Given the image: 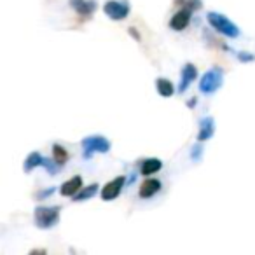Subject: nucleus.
Wrapping results in <instances>:
<instances>
[{
    "instance_id": "f257e3e1",
    "label": "nucleus",
    "mask_w": 255,
    "mask_h": 255,
    "mask_svg": "<svg viewBox=\"0 0 255 255\" xmlns=\"http://www.w3.org/2000/svg\"><path fill=\"white\" fill-rule=\"evenodd\" d=\"M206 21H208V25L212 26L217 33L227 37V39H238V37L241 35L240 26L234 25V23L231 21L226 14H222V12L210 11L208 14H206Z\"/></svg>"
},
{
    "instance_id": "f03ea898",
    "label": "nucleus",
    "mask_w": 255,
    "mask_h": 255,
    "mask_svg": "<svg viewBox=\"0 0 255 255\" xmlns=\"http://www.w3.org/2000/svg\"><path fill=\"white\" fill-rule=\"evenodd\" d=\"M61 215V206H46L39 205L33 210V222L39 229H53L54 226H58Z\"/></svg>"
},
{
    "instance_id": "7ed1b4c3",
    "label": "nucleus",
    "mask_w": 255,
    "mask_h": 255,
    "mask_svg": "<svg viewBox=\"0 0 255 255\" xmlns=\"http://www.w3.org/2000/svg\"><path fill=\"white\" fill-rule=\"evenodd\" d=\"M81 147H82V157L84 159H91L93 154H107L112 149V143L107 136L103 135H89L86 138L81 140Z\"/></svg>"
},
{
    "instance_id": "20e7f679",
    "label": "nucleus",
    "mask_w": 255,
    "mask_h": 255,
    "mask_svg": "<svg viewBox=\"0 0 255 255\" xmlns=\"http://www.w3.org/2000/svg\"><path fill=\"white\" fill-rule=\"evenodd\" d=\"M224 84V70L220 67H212L210 70H206V74H203V77L199 79V93L201 95H213L217 93Z\"/></svg>"
},
{
    "instance_id": "39448f33",
    "label": "nucleus",
    "mask_w": 255,
    "mask_h": 255,
    "mask_svg": "<svg viewBox=\"0 0 255 255\" xmlns=\"http://www.w3.org/2000/svg\"><path fill=\"white\" fill-rule=\"evenodd\" d=\"M131 5L128 0H107L103 4V12L107 18H110L112 21H123L129 16Z\"/></svg>"
},
{
    "instance_id": "423d86ee",
    "label": "nucleus",
    "mask_w": 255,
    "mask_h": 255,
    "mask_svg": "<svg viewBox=\"0 0 255 255\" xmlns=\"http://www.w3.org/2000/svg\"><path fill=\"white\" fill-rule=\"evenodd\" d=\"M126 185H128V178L124 177V175H119V177L112 178V180H109L103 185L100 196H102L103 201H114V199L123 192V189L126 187Z\"/></svg>"
},
{
    "instance_id": "0eeeda50",
    "label": "nucleus",
    "mask_w": 255,
    "mask_h": 255,
    "mask_svg": "<svg viewBox=\"0 0 255 255\" xmlns=\"http://www.w3.org/2000/svg\"><path fill=\"white\" fill-rule=\"evenodd\" d=\"M192 12L194 11H191L189 7L178 9V11L173 14V18L170 19V28L175 30V32H184V30L189 26V23H191Z\"/></svg>"
},
{
    "instance_id": "6e6552de",
    "label": "nucleus",
    "mask_w": 255,
    "mask_h": 255,
    "mask_svg": "<svg viewBox=\"0 0 255 255\" xmlns=\"http://www.w3.org/2000/svg\"><path fill=\"white\" fill-rule=\"evenodd\" d=\"M198 77V67L194 63H185L182 67V72H180V84H178V93H185L189 89V86L196 81Z\"/></svg>"
},
{
    "instance_id": "1a4fd4ad",
    "label": "nucleus",
    "mask_w": 255,
    "mask_h": 255,
    "mask_svg": "<svg viewBox=\"0 0 255 255\" xmlns=\"http://www.w3.org/2000/svg\"><path fill=\"white\" fill-rule=\"evenodd\" d=\"M70 7L77 12L79 18H91L96 11V2L95 0H68Z\"/></svg>"
},
{
    "instance_id": "9d476101",
    "label": "nucleus",
    "mask_w": 255,
    "mask_h": 255,
    "mask_svg": "<svg viewBox=\"0 0 255 255\" xmlns=\"http://www.w3.org/2000/svg\"><path fill=\"white\" fill-rule=\"evenodd\" d=\"M82 187H84L82 177H81V175H75V177L68 178V180H65L63 184H61L60 194L63 196V198H74V196L77 194Z\"/></svg>"
},
{
    "instance_id": "9b49d317",
    "label": "nucleus",
    "mask_w": 255,
    "mask_h": 255,
    "mask_svg": "<svg viewBox=\"0 0 255 255\" xmlns=\"http://www.w3.org/2000/svg\"><path fill=\"white\" fill-rule=\"evenodd\" d=\"M215 135V119L212 116H206L199 121V129H198V136L196 138L199 142H208L212 136Z\"/></svg>"
},
{
    "instance_id": "f8f14e48",
    "label": "nucleus",
    "mask_w": 255,
    "mask_h": 255,
    "mask_svg": "<svg viewBox=\"0 0 255 255\" xmlns=\"http://www.w3.org/2000/svg\"><path fill=\"white\" fill-rule=\"evenodd\" d=\"M161 191V182L157 178H152V177H147L145 180L140 184L138 187V196L142 199H149L152 196H156L157 192Z\"/></svg>"
},
{
    "instance_id": "ddd939ff",
    "label": "nucleus",
    "mask_w": 255,
    "mask_h": 255,
    "mask_svg": "<svg viewBox=\"0 0 255 255\" xmlns=\"http://www.w3.org/2000/svg\"><path fill=\"white\" fill-rule=\"evenodd\" d=\"M161 168H163V161L157 159V157H147V159H143L142 164H140V173H142L143 177H152L154 173L161 171Z\"/></svg>"
},
{
    "instance_id": "4468645a",
    "label": "nucleus",
    "mask_w": 255,
    "mask_h": 255,
    "mask_svg": "<svg viewBox=\"0 0 255 255\" xmlns=\"http://www.w3.org/2000/svg\"><path fill=\"white\" fill-rule=\"evenodd\" d=\"M44 159H46V157H44L39 150H33V152H30L28 156H26L25 163H23V171H25V173H32L35 168L42 166Z\"/></svg>"
},
{
    "instance_id": "2eb2a0df",
    "label": "nucleus",
    "mask_w": 255,
    "mask_h": 255,
    "mask_svg": "<svg viewBox=\"0 0 255 255\" xmlns=\"http://www.w3.org/2000/svg\"><path fill=\"white\" fill-rule=\"evenodd\" d=\"M156 89H157V93H159L163 98H171V96L175 95V84L170 81V79H166V77H159L156 81Z\"/></svg>"
},
{
    "instance_id": "dca6fc26",
    "label": "nucleus",
    "mask_w": 255,
    "mask_h": 255,
    "mask_svg": "<svg viewBox=\"0 0 255 255\" xmlns=\"http://www.w3.org/2000/svg\"><path fill=\"white\" fill-rule=\"evenodd\" d=\"M98 192V184H89V185H84L77 194L74 196V201L75 203H82V201H89L93 199Z\"/></svg>"
},
{
    "instance_id": "f3484780",
    "label": "nucleus",
    "mask_w": 255,
    "mask_h": 255,
    "mask_svg": "<svg viewBox=\"0 0 255 255\" xmlns=\"http://www.w3.org/2000/svg\"><path fill=\"white\" fill-rule=\"evenodd\" d=\"M68 152H67V149H65L63 145H60V143H54L53 145V159L56 161V163H60L61 166H65L67 164V161H68Z\"/></svg>"
},
{
    "instance_id": "a211bd4d",
    "label": "nucleus",
    "mask_w": 255,
    "mask_h": 255,
    "mask_svg": "<svg viewBox=\"0 0 255 255\" xmlns=\"http://www.w3.org/2000/svg\"><path fill=\"white\" fill-rule=\"evenodd\" d=\"M203 152H205V147H203V142H196L194 145L191 147V159L194 163H199L203 159Z\"/></svg>"
},
{
    "instance_id": "6ab92c4d",
    "label": "nucleus",
    "mask_w": 255,
    "mask_h": 255,
    "mask_svg": "<svg viewBox=\"0 0 255 255\" xmlns=\"http://www.w3.org/2000/svg\"><path fill=\"white\" fill-rule=\"evenodd\" d=\"M236 58L240 63H252V61H255V54L250 53V51H238Z\"/></svg>"
},
{
    "instance_id": "aec40b11",
    "label": "nucleus",
    "mask_w": 255,
    "mask_h": 255,
    "mask_svg": "<svg viewBox=\"0 0 255 255\" xmlns=\"http://www.w3.org/2000/svg\"><path fill=\"white\" fill-rule=\"evenodd\" d=\"M54 192H56V187H49V189H40V191H37L35 194H33V198L35 199H49L51 196L54 194Z\"/></svg>"
},
{
    "instance_id": "412c9836",
    "label": "nucleus",
    "mask_w": 255,
    "mask_h": 255,
    "mask_svg": "<svg viewBox=\"0 0 255 255\" xmlns=\"http://www.w3.org/2000/svg\"><path fill=\"white\" fill-rule=\"evenodd\" d=\"M184 7H189L191 11H199L203 7V0H185Z\"/></svg>"
},
{
    "instance_id": "4be33fe9",
    "label": "nucleus",
    "mask_w": 255,
    "mask_h": 255,
    "mask_svg": "<svg viewBox=\"0 0 255 255\" xmlns=\"http://www.w3.org/2000/svg\"><path fill=\"white\" fill-rule=\"evenodd\" d=\"M128 33H129V35H131L133 39L136 40V42H140V40H142V35H140L138 30H136L135 26H129V28H128Z\"/></svg>"
},
{
    "instance_id": "5701e85b",
    "label": "nucleus",
    "mask_w": 255,
    "mask_h": 255,
    "mask_svg": "<svg viewBox=\"0 0 255 255\" xmlns=\"http://www.w3.org/2000/svg\"><path fill=\"white\" fill-rule=\"evenodd\" d=\"M196 103H198V98H196V96H194V98H191V100H189V102H187V107H189V109H194Z\"/></svg>"
},
{
    "instance_id": "b1692460",
    "label": "nucleus",
    "mask_w": 255,
    "mask_h": 255,
    "mask_svg": "<svg viewBox=\"0 0 255 255\" xmlns=\"http://www.w3.org/2000/svg\"><path fill=\"white\" fill-rule=\"evenodd\" d=\"M30 254H46V250H44V248H42V250H32V252H30Z\"/></svg>"
}]
</instances>
